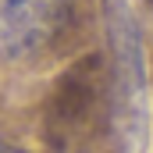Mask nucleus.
Segmentation results:
<instances>
[{
	"label": "nucleus",
	"instance_id": "obj_1",
	"mask_svg": "<svg viewBox=\"0 0 153 153\" xmlns=\"http://www.w3.org/2000/svg\"><path fill=\"white\" fill-rule=\"evenodd\" d=\"M111 36H114V53H117V111L125 121V135L132 132L135 150L143 146L146 132V68H143V46L135 22L128 7L114 0L111 4Z\"/></svg>",
	"mask_w": 153,
	"mask_h": 153
},
{
	"label": "nucleus",
	"instance_id": "obj_2",
	"mask_svg": "<svg viewBox=\"0 0 153 153\" xmlns=\"http://www.w3.org/2000/svg\"><path fill=\"white\" fill-rule=\"evenodd\" d=\"M71 0H0V57H25L61 32Z\"/></svg>",
	"mask_w": 153,
	"mask_h": 153
},
{
	"label": "nucleus",
	"instance_id": "obj_3",
	"mask_svg": "<svg viewBox=\"0 0 153 153\" xmlns=\"http://www.w3.org/2000/svg\"><path fill=\"white\" fill-rule=\"evenodd\" d=\"M0 153H29V150H22V146H11V143H0Z\"/></svg>",
	"mask_w": 153,
	"mask_h": 153
}]
</instances>
